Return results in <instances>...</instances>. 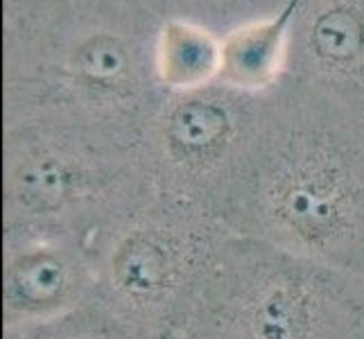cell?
Here are the masks:
<instances>
[{
  "instance_id": "8992f818",
  "label": "cell",
  "mask_w": 364,
  "mask_h": 339,
  "mask_svg": "<svg viewBox=\"0 0 364 339\" xmlns=\"http://www.w3.org/2000/svg\"><path fill=\"white\" fill-rule=\"evenodd\" d=\"M267 95L213 82L163 97L143 134L156 190L215 212L260 131Z\"/></svg>"
},
{
  "instance_id": "3957f363",
  "label": "cell",
  "mask_w": 364,
  "mask_h": 339,
  "mask_svg": "<svg viewBox=\"0 0 364 339\" xmlns=\"http://www.w3.org/2000/svg\"><path fill=\"white\" fill-rule=\"evenodd\" d=\"M156 193L143 138L80 122H3V229L95 235Z\"/></svg>"
},
{
  "instance_id": "52a82bcc",
  "label": "cell",
  "mask_w": 364,
  "mask_h": 339,
  "mask_svg": "<svg viewBox=\"0 0 364 339\" xmlns=\"http://www.w3.org/2000/svg\"><path fill=\"white\" fill-rule=\"evenodd\" d=\"M93 235L70 229H3V330L41 323L91 303Z\"/></svg>"
},
{
  "instance_id": "7a4b0ae2",
  "label": "cell",
  "mask_w": 364,
  "mask_h": 339,
  "mask_svg": "<svg viewBox=\"0 0 364 339\" xmlns=\"http://www.w3.org/2000/svg\"><path fill=\"white\" fill-rule=\"evenodd\" d=\"M159 28L141 0H3V122L64 120L143 138L168 95Z\"/></svg>"
},
{
  "instance_id": "6da1fadb",
  "label": "cell",
  "mask_w": 364,
  "mask_h": 339,
  "mask_svg": "<svg viewBox=\"0 0 364 339\" xmlns=\"http://www.w3.org/2000/svg\"><path fill=\"white\" fill-rule=\"evenodd\" d=\"M215 215L235 235L364 276V113L283 77Z\"/></svg>"
},
{
  "instance_id": "8fae6325",
  "label": "cell",
  "mask_w": 364,
  "mask_h": 339,
  "mask_svg": "<svg viewBox=\"0 0 364 339\" xmlns=\"http://www.w3.org/2000/svg\"><path fill=\"white\" fill-rule=\"evenodd\" d=\"M154 14L166 18H181L227 36L245 23L279 14L292 0H141Z\"/></svg>"
},
{
  "instance_id": "ba28073f",
  "label": "cell",
  "mask_w": 364,
  "mask_h": 339,
  "mask_svg": "<svg viewBox=\"0 0 364 339\" xmlns=\"http://www.w3.org/2000/svg\"><path fill=\"white\" fill-rule=\"evenodd\" d=\"M283 77L364 113V0H299Z\"/></svg>"
},
{
  "instance_id": "5b68a950",
  "label": "cell",
  "mask_w": 364,
  "mask_h": 339,
  "mask_svg": "<svg viewBox=\"0 0 364 339\" xmlns=\"http://www.w3.org/2000/svg\"><path fill=\"white\" fill-rule=\"evenodd\" d=\"M181 339H364V276L233 233Z\"/></svg>"
},
{
  "instance_id": "277c9868",
  "label": "cell",
  "mask_w": 364,
  "mask_h": 339,
  "mask_svg": "<svg viewBox=\"0 0 364 339\" xmlns=\"http://www.w3.org/2000/svg\"><path fill=\"white\" fill-rule=\"evenodd\" d=\"M231 235L213 210L156 190L93 235V301L145 337L181 339Z\"/></svg>"
},
{
  "instance_id": "9c48e42d",
  "label": "cell",
  "mask_w": 364,
  "mask_h": 339,
  "mask_svg": "<svg viewBox=\"0 0 364 339\" xmlns=\"http://www.w3.org/2000/svg\"><path fill=\"white\" fill-rule=\"evenodd\" d=\"M299 0L279 14L245 23L222 36V84L247 93H267L285 75L287 39Z\"/></svg>"
},
{
  "instance_id": "30bf717a",
  "label": "cell",
  "mask_w": 364,
  "mask_h": 339,
  "mask_svg": "<svg viewBox=\"0 0 364 339\" xmlns=\"http://www.w3.org/2000/svg\"><path fill=\"white\" fill-rule=\"evenodd\" d=\"M156 75L166 93L197 91L220 80L222 36L181 18L161 21L156 36Z\"/></svg>"
},
{
  "instance_id": "7c38bea8",
  "label": "cell",
  "mask_w": 364,
  "mask_h": 339,
  "mask_svg": "<svg viewBox=\"0 0 364 339\" xmlns=\"http://www.w3.org/2000/svg\"><path fill=\"white\" fill-rule=\"evenodd\" d=\"M3 339H152L129 328L127 323L97 306L95 301L64 317L5 328Z\"/></svg>"
}]
</instances>
